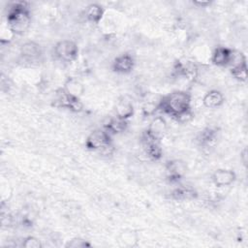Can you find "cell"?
Returning <instances> with one entry per match:
<instances>
[{
  "label": "cell",
  "instance_id": "1",
  "mask_svg": "<svg viewBox=\"0 0 248 248\" xmlns=\"http://www.w3.org/2000/svg\"><path fill=\"white\" fill-rule=\"evenodd\" d=\"M192 96L185 90H176L159 100L158 111L163 112L178 122H187L192 117Z\"/></svg>",
  "mask_w": 248,
  "mask_h": 248
},
{
  "label": "cell",
  "instance_id": "2",
  "mask_svg": "<svg viewBox=\"0 0 248 248\" xmlns=\"http://www.w3.org/2000/svg\"><path fill=\"white\" fill-rule=\"evenodd\" d=\"M6 24L15 35L24 34L31 24L29 3L26 1L13 2L8 7Z\"/></svg>",
  "mask_w": 248,
  "mask_h": 248
},
{
  "label": "cell",
  "instance_id": "3",
  "mask_svg": "<svg viewBox=\"0 0 248 248\" xmlns=\"http://www.w3.org/2000/svg\"><path fill=\"white\" fill-rule=\"evenodd\" d=\"M112 144L111 135L105 129L92 131L85 140V146L88 150L100 152L104 148Z\"/></svg>",
  "mask_w": 248,
  "mask_h": 248
},
{
  "label": "cell",
  "instance_id": "4",
  "mask_svg": "<svg viewBox=\"0 0 248 248\" xmlns=\"http://www.w3.org/2000/svg\"><path fill=\"white\" fill-rule=\"evenodd\" d=\"M54 55L62 62H73L78 58V46L71 40H62L55 44L53 47Z\"/></svg>",
  "mask_w": 248,
  "mask_h": 248
},
{
  "label": "cell",
  "instance_id": "5",
  "mask_svg": "<svg viewBox=\"0 0 248 248\" xmlns=\"http://www.w3.org/2000/svg\"><path fill=\"white\" fill-rule=\"evenodd\" d=\"M140 142L144 153L152 161H158L162 158L163 150L160 144V139L154 137L147 130H144L140 136Z\"/></svg>",
  "mask_w": 248,
  "mask_h": 248
},
{
  "label": "cell",
  "instance_id": "6",
  "mask_svg": "<svg viewBox=\"0 0 248 248\" xmlns=\"http://www.w3.org/2000/svg\"><path fill=\"white\" fill-rule=\"evenodd\" d=\"M167 176L171 183H177L187 171L186 164L179 159L169 160L166 163Z\"/></svg>",
  "mask_w": 248,
  "mask_h": 248
},
{
  "label": "cell",
  "instance_id": "7",
  "mask_svg": "<svg viewBox=\"0 0 248 248\" xmlns=\"http://www.w3.org/2000/svg\"><path fill=\"white\" fill-rule=\"evenodd\" d=\"M54 101L56 102L58 107L70 109L71 111H74V112H79L83 108V105L80 102L79 98H76L67 94L63 89H60Z\"/></svg>",
  "mask_w": 248,
  "mask_h": 248
},
{
  "label": "cell",
  "instance_id": "8",
  "mask_svg": "<svg viewBox=\"0 0 248 248\" xmlns=\"http://www.w3.org/2000/svg\"><path fill=\"white\" fill-rule=\"evenodd\" d=\"M135 58L130 53H122L112 61V70L118 74H129L135 68Z\"/></svg>",
  "mask_w": 248,
  "mask_h": 248
},
{
  "label": "cell",
  "instance_id": "9",
  "mask_svg": "<svg viewBox=\"0 0 248 248\" xmlns=\"http://www.w3.org/2000/svg\"><path fill=\"white\" fill-rule=\"evenodd\" d=\"M236 179V174L232 170L218 169L211 175L212 183L218 187H228L232 185Z\"/></svg>",
  "mask_w": 248,
  "mask_h": 248
},
{
  "label": "cell",
  "instance_id": "10",
  "mask_svg": "<svg viewBox=\"0 0 248 248\" xmlns=\"http://www.w3.org/2000/svg\"><path fill=\"white\" fill-rule=\"evenodd\" d=\"M174 72L188 80H194L198 76V67L194 62L188 60L178 61L175 63Z\"/></svg>",
  "mask_w": 248,
  "mask_h": 248
},
{
  "label": "cell",
  "instance_id": "11",
  "mask_svg": "<svg viewBox=\"0 0 248 248\" xmlns=\"http://www.w3.org/2000/svg\"><path fill=\"white\" fill-rule=\"evenodd\" d=\"M232 49L226 46H217L211 54V62L218 67H229Z\"/></svg>",
  "mask_w": 248,
  "mask_h": 248
},
{
  "label": "cell",
  "instance_id": "12",
  "mask_svg": "<svg viewBox=\"0 0 248 248\" xmlns=\"http://www.w3.org/2000/svg\"><path fill=\"white\" fill-rule=\"evenodd\" d=\"M20 54L23 58L27 60H36L41 57V55L43 54V50L38 43L34 41H28L21 45Z\"/></svg>",
  "mask_w": 248,
  "mask_h": 248
},
{
  "label": "cell",
  "instance_id": "13",
  "mask_svg": "<svg viewBox=\"0 0 248 248\" xmlns=\"http://www.w3.org/2000/svg\"><path fill=\"white\" fill-rule=\"evenodd\" d=\"M225 102L223 93L219 90L212 89L206 92L202 98V104L207 108H217L221 107Z\"/></svg>",
  "mask_w": 248,
  "mask_h": 248
},
{
  "label": "cell",
  "instance_id": "14",
  "mask_svg": "<svg viewBox=\"0 0 248 248\" xmlns=\"http://www.w3.org/2000/svg\"><path fill=\"white\" fill-rule=\"evenodd\" d=\"M128 128V120L119 118L117 116L111 117L104 125V129L110 135H118L125 132Z\"/></svg>",
  "mask_w": 248,
  "mask_h": 248
},
{
  "label": "cell",
  "instance_id": "15",
  "mask_svg": "<svg viewBox=\"0 0 248 248\" xmlns=\"http://www.w3.org/2000/svg\"><path fill=\"white\" fill-rule=\"evenodd\" d=\"M62 89L67 94L76 98H80V96H82V94L84 93L83 84L76 78H68L65 80Z\"/></svg>",
  "mask_w": 248,
  "mask_h": 248
},
{
  "label": "cell",
  "instance_id": "16",
  "mask_svg": "<svg viewBox=\"0 0 248 248\" xmlns=\"http://www.w3.org/2000/svg\"><path fill=\"white\" fill-rule=\"evenodd\" d=\"M85 17L88 21L98 24L104 16V9L100 4L97 3H91L89 4L84 11Z\"/></svg>",
  "mask_w": 248,
  "mask_h": 248
},
{
  "label": "cell",
  "instance_id": "17",
  "mask_svg": "<svg viewBox=\"0 0 248 248\" xmlns=\"http://www.w3.org/2000/svg\"><path fill=\"white\" fill-rule=\"evenodd\" d=\"M171 198L175 201H190L197 198L198 193L195 189L186 186H177L171 191Z\"/></svg>",
  "mask_w": 248,
  "mask_h": 248
},
{
  "label": "cell",
  "instance_id": "18",
  "mask_svg": "<svg viewBox=\"0 0 248 248\" xmlns=\"http://www.w3.org/2000/svg\"><path fill=\"white\" fill-rule=\"evenodd\" d=\"M115 114L117 117L128 120L134 115V106L130 101L119 100L115 106Z\"/></svg>",
  "mask_w": 248,
  "mask_h": 248
},
{
  "label": "cell",
  "instance_id": "19",
  "mask_svg": "<svg viewBox=\"0 0 248 248\" xmlns=\"http://www.w3.org/2000/svg\"><path fill=\"white\" fill-rule=\"evenodd\" d=\"M167 128V123L165 119L160 115H154V118L150 122L149 126L146 128V130L152 134L154 137L160 139L161 136L164 134Z\"/></svg>",
  "mask_w": 248,
  "mask_h": 248
},
{
  "label": "cell",
  "instance_id": "20",
  "mask_svg": "<svg viewBox=\"0 0 248 248\" xmlns=\"http://www.w3.org/2000/svg\"><path fill=\"white\" fill-rule=\"evenodd\" d=\"M199 140L203 146H211L217 140V131L212 128H205L202 132H201Z\"/></svg>",
  "mask_w": 248,
  "mask_h": 248
},
{
  "label": "cell",
  "instance_id": "21",
  "mask_svg": "<svg viewBox=\"0 0 248 248\" xmlns=\"http://www.w3.org/2000/svg\"><path fill=\"white\" fill-rule=\"evenodd\" d=\"M160 100V99H159ZM159 100L157 102H153V100H148L146 101L142 107H141V111L144 116H154L155 113L158 111V107H159Z\"/></svg>",
  "mask_w": 248,
  "mask_h": 248
},
{
  "label": "cell",
  "instance_id": "22",
  "mask_svg": "<svg viewBox=\"0 0 248 248\" xmlns=\"http://www.w3.org/2000/svg\"><path fill=\"white\" fill-rule=\"evenodd\" d=\"M230 72L232 78H234L238 81H245L247 78V66L231 68Z\"/></svg>",
  "mask_w": 248,
  "mask_h": 248
},
{
  "label": "cell",
  "instance_id": "23",
  "mask_svg": "<svg viewBox=\"0 0 248 248\" xmlns=\"http://www.w3.org/2000/svg\"><path fill=\"white\" fill-rule=\"evenodd\" d=\"M21 246L24 248H42L43 244L39 238L33 235H28L23 238Z\"/></svg>",
  "mask_w": 248,
  "mask_h": 248
},
{
  "label": "cell",
  "instance_id": "24",
  "mask_svg": "<svg viewBox=\"0 0 248 248\" xmlns=\"http://www.w3.org/2000/svg\"><path fill=\"white\" fill-rule=\"evenodd\" d=\"M91 244L87 242L85 239L80 238V237H75L69 240L65 247L67 248H85V247H90Z\"/></svg>",
  "mask_w": 248,
  "mask_h": 248
},
{
  "label": "cell",
  "instance_id": "25",
  "mask_svg": "<svg viewBox=\"0 0 248 248\" xmlns=\"http://www.w3.org/2000/svg\"><path fill=\"white\" fill-rule=\"evenodd\" d=\"M247 154H248L247 148L244 147V148L240 151V160H241V162L243 163L244 166L247 165Z\"/></svg>",
  "mask_w": 248,
  "mask_h": 248
},
{
  "label": "cell",
  "instance_id": "26",
  "mask_svg": "<svg viewBox=\"0 0 248 248\" xmlns=\"http://www.w3.org/2000/svg\"><path fill=\"white\" fill-rule=\"evenodd\" d=\"M194 4L199 5V6H207V5L210 4V2H200V1H196V2H194Z\"/></svg>",
  "mask_w": 248,
  "mask_h": 248
}]
</instances>
